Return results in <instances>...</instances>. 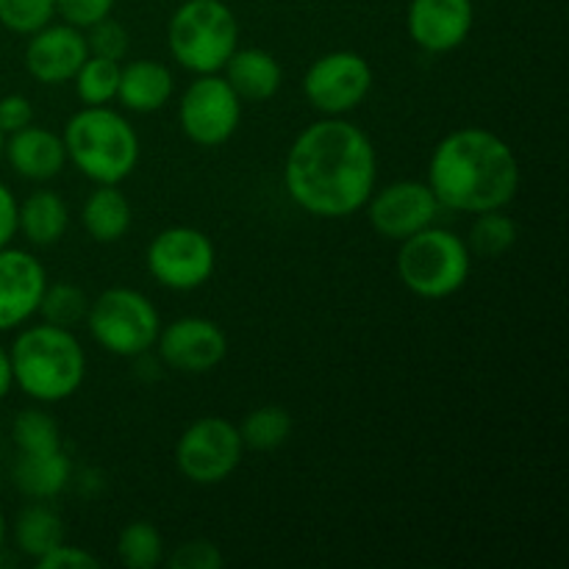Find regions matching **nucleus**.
Here are the masks:
<instances>
[{
    "label": "nucleus",
    "instance_id": "obj_36",
    "mask_svg": "<svg viewBox=\"0 0 569 569\" xmlns=\"http://www.w3.org/2000/svg\"><path fill=\"white\" fill-rule=\"evenodd\" d=\"M17 233V200L6 183H0V248L14 239Z\"/></svg>",
    "mask_w": 569,
    "mask_h": 569
},
{
    "label": "nucleus",
    "instance_id": "obj_23",
    "mask_svg": "<svg viewBox=\"0 0 569 569\" xmlns=\"http://www.w3.org/2000/svg\"><path fill=\"white\" fill-rule=\"evenodd\" d=\"M14 537L17 548L22 553L31 556V559H42L44 553H50V550L64 542V526H61V517L53 509L33 503L17 517Z\"/></svg>",
    "mask_w": 569,
    "mask_h": 569
},
{
    "label": "nucleus",
    "instance_id": "obj_8",
    "mask_svg": "<svg viewBox=\"0 0 569 569\" xmlns=\"http://www.w3.org/2000/svg\"><path fill=\"white\" fill-rule=\"evenodd\" d=\"M239 428L226 417H203L181 433L176 448L178 470L200 487H211L231 476L242 461Z\"/></svg>",
    "mask_w": 569,
    "mask_h": 569
},
{
    "label": "nucleus",
    "instance_id": "obj_15",
    "mask_svg": "<svg viewBox=\"0 0 569 569\" xmlns=\"http://www.w3.org/2000/svg\"><path fill=\"white\" fill-rule=\"evenodd\" d=\"M48 276L28 250L0 248V331L22 326L39 309Z\"/></svg>",
    "mask_w": 569,
    "mask_h": 569
},
{
    "label": "nucleus",
    "instance_id": "obj_17",
    "mask_svg": "<svg viewBox=\"0 0 569 569\" xmlns=\"http://www.w3.org/2000/svg\"><path fill=\"white\" fill-rule=\"evenodd\" d=\"M3 153L17 176L28 178V181H50L67 164L64 139L39 126H26L22 131L9 133V139L3 142Z\"/></svg>",
    "mask_w": 569,
    "mask_h": 569
},
{
    "label": "nucleus",
    "instance_id": "obj_37",
    "mask_svg": "<svg viewBox=\"0 0 569 569\" xmlns=\"http://www.w3.org/2000/svg\"><path fill=\"white\" fill-rule=\"evenodd\" d=\"M14 387V372H11V359L3 348H0V400L11 392Z\"/></svg>",
    "mask_w": 569,
    "mask_h": 569
},
{
    "label": "nucleus",
    "instance_id": "obj_5",
    "mask_svg": "<svg viewBox=\"0 0 569 569\" xmlns=\"http://www.w3.org/2000/svg\"><path fill=\"white\" fill-rule=\"evenodd\" d=\"M167 42L178 64L198 76H209L222 70L237 50V14L222 0H187L167 26Z\"/></svg>",
    "mask_w": 569,
    "mask_h": 569
},
{
    "label": "nucleus",
    "instance_id": "obj_7",
    "mask_svg": "<svg viewBox=\"0 0 569 569\" xmlns=\"http://www.w3.org/2000/svg\"><path fill=\"white\" fill-rule=\"evenodd\" d=\"M89 333L109 353L133 359L148 353L161 331L156 306L137 289H106L87 311Z\"/></svg>",
    "mask_w": 569,
    "mask_h": 569
},
{
    "label": "nucleus",
    "instance_id": "obj_32",
    "mask_svg": "<svg viewBox=\"0 0 569 569\" xmlns=\"http://www.w3.org/2000/svg\"><path fill=\"white\" fill-rule=\"evenodd\" d=\"M222 565H226V559H222L220 548L214 542H206V539L181 545L170 556L172 569H220Z\"/></svg>",
    "mask_w": 569,
    "mask_h": 569
},
{
    "label": "nucleus",
    "instance_id": "obj_31",
    "mask_svg": "<svg viewBox=\"0 0 569 569\" xmlns=\"http://www.w3.org/2000/svg\"><path fill=\"white\" fill-rule=\"evenodd\" d=\"M83 37H87L89 56H103V59L120 61L128 53V31L114 20H100L94 26L83 28Z\"/></svg>",
    "mask_w": 569,
    "mask_h": 569
},
{
    "label": "nucleus",
    "instance_id": "obj_16",
    "mask_svg": "<svg viewBox=\"0 0 569 569\" xmlns=\"http://www.w3.org/2000/svg\"><path fill=\"white\" fill-rule=\"evenodd\" d=\"M87 56L89 48L81 28L70 26V22H64V26H50L48 22L28 39L26 70L39 83L56 87V83L72 81Z\"/></svg>",
    "mask_w": 569,
    "mask_h": 569
},
{
    "label": "nucleus",
    "instance_id": "obj_19",
    "mask_svg": "<svg viewBox=\"0 0 569 569\" xmlns=\"http://www.w3.org/2000/svg\"><path fill=\"white\" fill-rule=\"evenodd\" d=\"M222 70H226V81L231 83L233 92L244 100H270L283 81L276 56L261 48L233 50Z\"/></svg>",
    "mask_w": 569,
    "mask_h": 569
},
{
    "label": "nucleus",
    "instance_id": "obj_12",
    "mask_svg": "<svg viewBox=\"0 0 569 569\" xmlns=\"http://www.w3.org/2000/svg\"><path fill=\"white\" fill-rule=\"evenodd\" d=\"M367 203H370L372 228L381 237L398 239V242L431 226L439 211L431 187L420 181L389 183L381 192L372 194V200H367Z\"/></svg>",
    "mask_w": 569,
    "mask_h": 569
},
{
    "label": "nucleus",
    "instance_id": "obj_9",
    "mask_svg": "<svg viewBox=\"0 0 569 569\" xmlns=\"http://www.w3.org/2000/svg\"><path fill=\"white\" fill-rule=\"evenodd\" d=\"M217 253L203 231L189 226L167 228L156 233L148 248V270L161 287L189 292L214 276Z\"/></svg>",
    "mask_w": 569,
    "mask_h": 569
},
{
    "label": "nucleus",
    "instance_id": "obj_35",
    "mask_svg": "<svg viewBox=\"0 0 569 569\" xmlns=\"http://www.w3.org/2000/svg\"><path fill=\"white\" fill-rule=\"evenodd\" d=\"M39 569H98V559L92 553L81 548H70V545L61 542L59 548H53L50 553H44L42 559H37Z\"/></svg>",
    "mask_w": 569,
    "mask_h": 569
},
{
    "label": "nucleus",
    "instance_id": "obj_6",
    "mask_svg": "<svg viewBox=\"0 0 569 569\" xmlns=\"http://www.w3.org/2000/svg\"><path fill=\"white\" fill-rule=\"evenodd\" d=\"M398 276L403 287L420 298H450L470 278V248L456 233L428 226L403 239Z\"/></svg>",
    "mask_w": 569,
    "mask_h": 569
},
{
    "label": "nucleus",
    "instance_id": "obj_38",
    "mask_svg": "<svg viewBox=\"0 0 569 569\" xmlns=\"http://www.w3.org/2000/svg\"><path fill=\"white\" fill-rule=\"evenodd\" d=\"M3 542H6V520L3 515H0V548H3Z\"/></svg>",
    "mask_w": 569,
    "mask_h": 569
},
{
    "label": "nucleus",
    "instance_id": "obj_4",
    "mask_svg": "<svg viewBox=\"0 0 569 569\" xmlns=\"http://www.w3.org/2000/svg\"><path fill=\"white\" fill-rule=\"evenodd\" d=\"M67 159L94 183H120L139 161V137L131 122L106 106H87L64 126Z\"/></svg>",
    "mask_w": 569,
    "mask_h": 569
},
{
    "label": "nucleus",
    "instance_id": "obj_14",
    "mask_svg": "<svg viewBox=\"0 0 569 569\" xmlns=\"http://www.w3.org/2000/svg\"><path fill=\"white\" fill-rule=\"evenodd\" d=\"M476 9L472 0H411L406 28L426 53H448L470 37Z\"/></svg>",
    "mask_w": 569,
    "mask_h": 569
},
{
    "label": "nucleus",
    "instance_id": "obj_2",
    "mask_svg": "<svg viewBox=\"0 0 569 569\" xmlns=\"http://www.w3.org/2000/svg\"><path fill=\"white\" fill-rule=\"evenodd\" d=\"M428 187L439 206L465 214L503 209L520 189V164L509 144L483 128H461L437 144Z\"/></svg>",
    "mask_w": 569,
    "mask_h": 569
},
{
    "label": "nucleus",
    "instance_id": "obj_18",
    "mask_svg": "<svg viewBox=\"0 0 569 569\" xmlns=\"http://www.w3.org/2000/svg\"><path fill=\"white\" fill-rule=\"evenodd\" d=\"M172 72L161 61L137 59L131 64L120 67V87H117V100L126 109L150 114V111L164 109L172 94Z\"/></svg>",
    "mask_w": 569,
    "mask_h": 569
},
{
    "label": "nucleus",
    "instance_id": "obj_20",
    "mask_svg": "<svg viewBox=\"0 0 569 569\" xmlns=\"http://www.w3.org/2000/svg\"><path fill=\"white\" fill-rule=\"evenodd\" d=\"M14 476L17 489L28 498L48 500L56 498L59 492H64V487L70 483L72 465L67 459L64 450H48V453H20L14 461Z\"/></svg>",
    "mask_w": 569,
    "mask_h": 569
},
{
    "label": "nucleus",
    "instance_id": "obj_28",
    "mask_svg": "<svg viewBox=\"0 0 569 569\" xmlns=\"http://www.w3.org/2000/svg\"><path fill=\"white\" fill-rule=\"evenodd\" d=\"M37 311L50 326L76 328L87 317L89 303L87 295L78 287H72V283H56V287H44Z\"/></svg>",
    "mask_w": 569,
    "mask_h": 569
},
{
    "label": "nucleus",
    "instance_id": "obj_39",
    "mask_svg": "<svg viewBox=\"0 0 569 569\" xmlns=\"http://www.w3.org/2000/svg\"><path fill=\"white\" fill-rule=\"evenodd\" d=\"M3 142H6V133L0 131V156H3Z\"/></svg>",
    "mask_w": 569,
    "mask_h": 569
},
{
    "label": "nucleus",
    "instance_id": "obj_26",
    "mask_svg": "<svg viewBox=\"0 0 569 569\" xmlns=\"http://www.w3.org/2000/svg\"><path fill=\"white\" fill-rule=\"evenodd\" d=\"M120 61L103 59V56H87L81 70L76 72V92L81 103L87 106H106L117 98L120 87Z\"/></svg>",
    "mask_w": 569,
    "mask_h": 569
},
{
    "label": "nucleus",
    "instance_id": "obj_11",
    "mask_svg": "<svg viewBox=\"0 0 569 569\" xmlns=\"http://www.w3.org/2000/svg\"><path fill=\"white\" fill-rule=\"evenodd\" d=\"M372 89V70L367 59L353 50H333L320 56L303 78V92L309 103L322 114H348L365 103Z\"/></svg>",
    "mask_w": 569,
    "mask_h": 569
},
{
    "label": "nucleus",
    "instance_id": "obj_1",
    "mask_svg": "<svg viewBox=\"0 0 569 569\" xmlns=\"http://www.w3.org/2000/svg\"><path fill=\"white\" fill-rule=\"evenodd\" d=\"M378 159L370 137L348 120H320L292 142L283 183L295 203L315 217L339 220L365 209L376 189Z\"/></svg>",
    "mask_w": 569,
    "mask_h": 569
},
{
    "label": "nucleus",
    "instance_id": "obj_13",
    "mask_svg": "<svg viewBox=\"0 0 569 569\" xmlns=\"http://www.w3.org/2000/svg\"><path fill=\"white\" fill-rule=\"evenodd\" d=\"M159 356L181 372H209L226 359L228 339L214 320L181 317L159 331Z\"/></svg>",
    "mask_w": 569,
    "mask_h": 569
},
{
    "label": "nucleus",
    "instance_id": "obj_33",
    "mask_svg": "<svg viewBox=\"0 0 569 569\" xmlns=\"http://www.w3.org/2000/svg\"><path fill=\"white\" fill-rule=\"evenodd\" d=\"M111 9H114V0H56V11L64 17V22L81 28V31L106 20Z\"/></svg>",
    "mask_w": 569,
    "mask_h": 569
},
{
    "label": "nucleus",
    "instance_id": "obj_3",
    "mask_svg": "<svg viewBox=\"0 0 569 569\" xmlns=\"http://www.w3.org/2000/svg\"><path fill=\"white\" fill-rule=\"evenodd\" d=\"M14 383L39 403H59L81 389L87 353L70 328L33 326L14 339L9 350Z\"/></svg>",
    "mask_w": 569,
    "mask_h": 569
},
{
    "label": "nucleus",
    "instance_id": "obj_10",
    "mask_svg": "<svg viewBox=\"0 0 569 569\" xmlns=\"http://www.w3.org/2000/svg\"><path fill=\"white\" fill-rule=\"evenodd\" d=\"M226 78H217V72L200 76L189 83L181 98L178 120L187 139H192L200 148H217L228 142L237 133L242 120V103Z\"/></svg>",
    "mask_w": 569,
    "mask_h": 569
},
{
    "label": "nucleus",
    "instance_id": "obj_21",
    "mask_svg": "<svg viewBox=\"0 0 569 569\" xmlns=\"http://www.w3.org/2000/svg\"><path fill=\"white\" fill-rule=\"evenodd\" d=\"M67 226H70L67 203L50 189H39L28 194L26 203L17 206V231L39 248L59 242L67 233Z\"/></svg>",
    "mask_w": 569,
    "mask_h": 569
},
{
    "label": "nucleus",
    "instance_id": "obj_29",
    "mask_svg": "<svg viewBox=\"0 0 569 569\" xmlns=\"http://www.w3.org/2000/svg\"><path fill=\"white\" fill-rule=\"evenodd\" d=\"M517 242V226L509 214H503L500 209L495 211H481L478 220L472 222L470 231V244L476 253L481 256H500Z\"/></svg>",
    "mask_w": 569,
    "mask_h": 569
},
{
    "label": "nucleus",
    "instance_id": "obj_25",
    "mask_svg": "<svg viewBox=\"0 0 569 569\" xmlns=\"http://www.w3.org/2000/svg\"><path fill=\"white\" fill-rule=\"evenodd\" d=\"M117 556L128 569H153L164 559V542L153 522L137 520L126 526L117 539Z\"/></svg>",
    "mask_w": 569,
    "mask_h": 569
},
{
    "label": "nucleus",
    "instance_id": "obj_22",
    "mask_svg": "<svg viewBox=\"0 0 569 569\" xmlns=\"http://www.w3.org/2000/svg\"><path fill=\"white\" fill-rule=\"evenodd\" d=\"M81 220L94 242H117L131 228V203L117 189V183H98V189L83 203Z\"/></svg>",
    "mask_w": 569,
    "mask_h": 569
},
{
    "label": "nucleus",
    "instance_id": "obj_30",
    "mask_svg": "<svg viewBox=\"0 0 569 569\" xmlns=\"http://www.w3.org/2000/svg\"><path fill=\"white\" fill-rule=\"evenodd\" d=\"M56 14V0H0V22L14 33H28L48 26Z\"/></svg>",
    "mask_w": 569,
    "mask_h": 569
},
{
    "label": "nucleus",
    "instance_id": "obj_24",
    "mask_svg": "<svg viewBox=\"0 0 569 569\" xmlns=\"http://www.w3.org/2000/svg\"><path fill=\"white\" fill-rule=\"evenodd\" d=\"M292 433V417L281 406H261L244 417L239 437L242 445L250 450H276Z\"/></svg>",
    "mask_w": 569,
    "mask_h": 569
},
{
    "label": "nucleus",
    "instance_id": "obj_34",
    "mask_svg": "<svg viewBox=\"0 0 569 569\" xmlns=\"http://www.w3.org/2000/svg\"><path fill=\"white\" fill-rule=\"evenodd\" d=\"M33 122V106L26 94H6L0 98V131L14 133Z\"/></svg>",
    "mask_w": 569,
    "mask_h": 569
},
{
    "label": "nucleus",
    "instance_id": "obj_27",
    "mask_svg": "<svg viewBox=\"0 0 569 569\" xmlns=\"http://www.w3.org/2000/svg\"><path fill=\"white\" fill-rule=\"evenodd\" d=\"M14 445L20 453H48L61 448L59 422L48 411L28 409L14 420Z\"/></svg>",
    "mask_w": 569,
    "mask_h": 569
}]
</instances>
